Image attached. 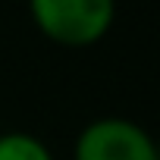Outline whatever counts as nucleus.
<instances>
[{"label": "nucleus", "mask_w": 160, "mask_h": 160, "mask_svg": "<svg viewBox=\"0 0 160 160\" xmlns=\"http://www.w3.org/2000/svg\"><path fill=\"white\" fill-rule=\"evenodd\" d=\"M35 28L60 47H91L116 22V0H28Z\"/></svg>", "instance_id": "f257e3e1"}, {"label": "nucleus", "mask_w": 160, "mask_h": 160, "mask_svg": "<svg viewBox=\"0 0 160 160\" xmlns=\"http://www.w3.org/2000/svg\"><path fill=\"white\" fill-rule=\"evenodd\" d=\"M72 160H160L157 141L126 116H101L78 132Z\"/></svg>", "instance_id": "f03ea898"}, {"label": "nucleus", "mask_w": 160, "mask_h": 160, "mask_svg": "<svg viewBox=\"0 0 160 160\" xmlns=\"http://www.w3.org/2000/svg\"><path fill=\"white\" fill-rule=\"evenodd\" d=\"M0 160H53L50 148L32 132H0Z\"/></svg>", "instance_id": "7ed1b4c3"}]
</instances>
